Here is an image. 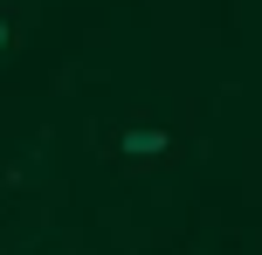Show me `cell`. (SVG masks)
<instances>
[{
    "mask_svg": "<svg viewBox=\"0 0 262 255\" xmlns=\"http://www.w3.org/2000/svg\"><path fill=\"white\" fill-rule=\"evenodd\" d=\"M7 41H14V28H7V21H0V49H7Z\"/></svg>",
    "mask_w": 262,
    "mask_h": 255,
    "instance_id": "obj_2",
    "label": "cell"
},
{
    "mask_svg": "<svg viewBox=\"0 0 262 255\" xmlns=\"http://www.w3.org/2000/svg\"><path fill=\"white\" fill-rule=\"evenodd\" d=\"M166 145H172V138L166 131H152V124H131V131H124V159H166Z\"/></svg>",
    "mask_w": 262,
    "mask_h": 255,
    "instance_id": "obj_1",
    "label": "cell"
}]
</instances>
